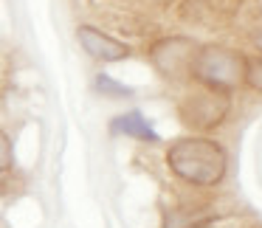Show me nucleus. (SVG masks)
<instances>
[{
    "label": "nucleus",
    "mask_w": 262,
    "mask_h": 228,
    "mask_svg": "<svg viewBox=\"0 0 262 228\" xmlns=\"http://www.w3.org/2000/svg\"><path fill=\"white\" fill-rule=\"evenodd\" d=\"M245 82L256 90H262V57L245 59Z\"/></svg>",
    "instance_id": "9"
},
{
    "label": "nucleus",
    "mask_w": 262,
    "mask_h": 228,
    "mask_svg": "<svg viewBox=\"0 0 262 228\" xmlns=\"http://www.w3.org/2000/svg\"><path fill=\"white\" fill-rule=\"evenodd\" d=\"M214 217V211L206 209H169L164 217V228H203Z\"/></svg>",
    "instance_id": "7"
},
{
    "label": "nucleus",
    "mask_w": 262,
    "mask_h": 228,
    "mask_svg": "<svg viewBox=\"0 0 262 228\" xmlns=\"http://www.w3.org/2000/svg\"><path fill=\"white\" fill-rule=\"evenodd\" d=\"M96 90H102L104 96H113V99H119V96H133V87L119 85V82H116L113 76H107V74H99V76H96Z\"/></svg>",
    "instance_id": "8"
},
{
    "label": "nucleus",
    "mask_w": 262,
    "mask_h": 228,
    "mask_svg": "<svg viewBox=\"0 0 262 228\" xmlns=\"http://www.w3.org/2000/svg\"><path fill=\"white\" fill-rule=\"evenodd\" d=\"M192 76L211 90H231L245 79V57L228 48H203L194 54Z\"/></svg>",
    "instance_id": "2"
},
{
    "label": "nucleus",
    "mask_w": 262,
    "mask_h": 228,
    "mask_svg": "<svg viewBox=\"0 0 262 228\" xmlns=\"http://www.w3.org/2000/svg\"><path fill=\"white\" fill-rule=\"evenodd\" d=\"M169 169L192 186H217L226 177V152L209 138H183L166 152Z\"/></svg>",
    "instance_id": "1"
},
{
    "label": "nucleus",
    "mask_w": 262,
    "mask_h": 228,
    "mask_svg": "<svg viewBox=\"0 0 262 228\" xmlns=\"http://www.w3.org/2000/svg\"><path fill=\"white\" fill-rule=\"evenodd\" d=\"M110 130H113V132H124V135L138 138V141H147V144H158V141H161V135L152 130V127H149V121L144 119L138 110H130V113L113 119Z\"/></svg>",
    "instance_id": "6"
},
{
    "label": "nucleus",
    "mask_w": 262,
    "mask_h": 228,
    "mask_svg": "<svg viewBox=\"0 0 262 228\" xmlns=\"http://www.w3.org/2000/svg\"><path fill=\"white\" fill-rule=\"evenodd\" d=\"M14 164V155H12V141L3 130H0V172H9Z\"/></svg>",
    "instance_id": "10"
},
{
    "label": "nucleus",
    "mask_w": 262,
    "mask_h": 228,
    "mask_svg": "<svg viewBox=\"0 0 262 228\" xmlns=\"http://www.w3.org/2000/svg\"><path fill=\"white\" fill-rule=\"evenodd\" d=\"M152 62L166 79H183L192 74L194 62V42L186 37H172V40H161L152 45Z\"/></svg>",
    "instance_id": "3"
},
{
    "label": "nucleus",
    "mask_w": 262,
    "mask_h": 228,
    "mask_svg": "<svg viewBox=\"0 0 262 228\" xmlns=\"http://www.w3.org/2000/svg\"><path fill=\"white\" fill-rule=\"evenodd\" d=\"M228 113V99L217 90L209 93H198V96H189L186 102L181 104V119L186 121L194 130H209V127H217Z\"/></svg>",
    "instance_id": "4"
},
{
    "label": "nucleus",
    "mask_w": 262,
    "mask_h": 228,
    "mask_svg": "<svg viewBox=\"0 0 262 228\" xmlns=\"http://www.w3.org/2000/svg\"><path fill=\"white\" fill-rule=\"evenodd\" d=\"M254 45H256V48H259V51H262V31H259V34H256V37H254Z\"/></svg>",
    "instance_id": "11"
},
{
    "label": "nucleus",
    "mask_w": 262,
    "mask_h": 228,
    "mask_svg": "<svg viewBox=\"0 0 262 228\" xmlns=\"http://www.w3.org/2000/svg\"><path fill=\"white\" fill-rule=\"evenodd\" d=\"M79 42L91 57L104 59V62H119V59H124L127 54H130V48H127L124 42L102 34V31L93 29V26H79Z\"/></svg>",
    "instance_id": "5"
},
{
    "label": "nucleus",
    "mask_w": 262,
    "mask_h": 228,
    "mask_svg": "<svg viewBox=\"0 0 262 228\" xmlns=\"http://www.w3.org/2000/svg\"><path fill=\"white\" fill-rule=\"evenodd\" d=\"M3 192H6V183H3V180H0V194H3Z\"/></svg>",
    "instance_id": "12"
}]
</instances>
